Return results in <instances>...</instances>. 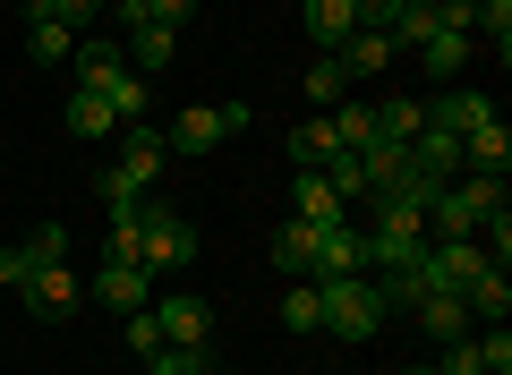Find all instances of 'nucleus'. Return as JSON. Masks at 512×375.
<instances>
[{"label": "nucleus", "instance_id": "c9c22d12", "mask_svg": "<svg viewBox=\"0 0 512 375\" xmlns=\"http://www.w3.org/2000/svg\"><path fill=\"white\" fill-rule=\"evenodd\" d=\"M111 9H128V0H111Z\"/></svg>", "mask_w": 512, "mask_h": 375}, {"label": "nucleus", "instance_id": "bb28decb", "mask_svg": "<svg viewBox=\"0 0 512 375\" xmlns=\"http://www.w3.org/2000/svg\"><path fill=\"white\" fill-rule=\"evenodd\" d=\"M69 128H77V137H111V128H120V111H111L103 94H69Z\"/></svg>", "mask_w": 512, "mask_h": 375}, {"label": "nucleus", "instance_id": "9d476101", "mask_svg": "<svg viewBox=\"0 0 512 375\" xmlns=\"http://www.w3.org/2000/svg\"><path fill=\"white\" fill-rule=\"evenodd\" d=\"M487 120H495V103H487V94H470V86H453V94L427 103V128H444V137H470V128H487Z\"/></svg>", "mask_w": 512, "mask_h": 375}, {"label": "nucleus", "instance_id": "a878e982", "mask_svg": "<svg viewBox=\"0 0 512 375\" xmlns=\"http://www.w3.org/2000/svg\"><path fill=\"white\" fill-rule=\"evenodd\" d=\"M120 18H128V26H171V35H180V26L197 18V0H128Z\"/></svg>", "mask_w": 512, "mask_h": 375}, {"label": "nucleus", "instance_id": "39448f33", "mask_svg": "<svg viewBox=\"0 0 512 375\" xmlns=\"http://www.w3.org/2000/svg\"><path fill=\"white\" fill-rule=\"evenodd\" d=\"M137 265H146V273H180V265H197V222H188L180 205L146 197V214H137Z\"/></svg>", "mask_w": 512, "mask_h": 375}, {"label": "nucleus", "instance_id": "1a4fd4ad", "mask_svg": "<svg viewBox=\"0 0 512 375\" xmlns=\"http://www.w3.org/2000/svg\"><path fill=\"white\" fill-rule=\"evenodd\" d=\"M43 256H69V231H60V222H43L26 248H0V290H26V273H35Z\"/></svg>", "mask_w": 512, "mask_h": 375}, {"label": "nucleus", "instance_id": "72a5a7b5", "mask_svg": "<svg viewBox=\"0 0 512 375\" xmlns=\"http://www.w3.org/2000/svg\"><path fill=\"white\" fill-rule=\"evenodd\" d=\"M393 9H402V0H350V18H359V26H384V35H393Z\"/></svg>", "mask_w": 512, "mask_h": 375}, {"label": "nucleus", "instance_id": "7c9ffc66", "mask_svg": "<svg viewBox=\"0 0 512 375\" xmlns=\"http://www.w3.org/2000/svg\"><path fill=\"white\" fill-rule=\"evenodd\" d=\"M120 341H128L137 358H154V350H163V324H154V307H137V316H120Z\"/></svg>", "mask_w": 512, "mask_h": 375}, {"label": "nucleus", "instance_id": "dca6fc26", "mask_svg": "<svg viewBox=\"0 0 512 375\" xmlns=\"http://www.w3.org/2000/svg\"><path fill=\"white\" fill-rule=\"evenodd\" d=\"M419 60H427V77H444V86H453V77L478 60V35H470V26H444V35L419 43Z\"/></svg>", "mask_w": 512, "mask_h": 375}, {"label": "nucleus", "instance_id": "2f4dec72", "mask_svg": "<svg viewBox=\"0 0 512 375\" xmlns=\"http://www.w3.org/2000/svg\"><path fill=\"white\" fill-rule=\"evenodd\" d=\"M478 367H487V375H512V333H504V324L478 333Z\"/></svg>", "mask_w": 512, "mask_h": 375}, {"label": "nucleus", "instance_id": "0eeeda50", "mask_svg": "<svg viewBox=\"0 0 512 375\" xmlns=\"http://www.w3.org/2000/svg\"><path fill=\"white\" fill-rule=\"evenodd\" d=\"M18 299L35 307V316H52V324H60V316H77V299H86V282H77V273L60 265V256H43V265L26 273V290H18Z\"/></svg>", "mask_w": 512, "mask_h": 375}, {"label": "nucleus", "instance_id": "c85d7f7f", "mask_svg": "<svg viewBox=\"0 0 512 375\" xmlns=\"http://www.w3.org/2000/svg\"><path fill=\"white\" fill-rule=\"evenodd\" d=\"M325 154H342V145H333V120H299L291 128V162H308V171H316Z\"/></svg>", "mask_w": 512, "mask_h": 375}, {"label": "nucleus", "instance_id": "f8f14e48", "mask_svg": "<svg viewBox=\"0 0 512 375\" xmlns=\"http://www.w3.org/2000/svg\"><path fill=\"white\" fill-rule=\"evenodd\" d=\"M461 171H478V179H504V171H512V128H504V120L470 128V137H461Z\"/></svg>", "mask_w": 512, "mask_h": 375}, {"label": "nucleus", "instance_id": "473e14b6", "mask_svg": "<svg viewBox=\"0 0 512 375\" xmlns=\"http://www.w3.org/2000/svg\"><path fill=\"white\" fill-rule=\"evenodd\" d=\"M146 367H154V375H205L214 358H205V350H171V341H163V350H154Z\"/></svg>", "mask_w": 512, "mask_h": 375}, {"label": "nucleus", "instance_id": "f03ea898", "mask_svg": "<svg viewBox=\"0 0 512 375\" xmlns=\"http://www.w3.org/2000/svg\"><path fill=\"white\" fill-rule=\"evenodd\" d=\"M163 162H171L163 128L137 120V128H128V145H120V162L103 171V214H137V205H146V188L163 179Z\"/></svg>", "mask_w": 512, "mask_h": 375}, {"label": "nucleus", "instance_id": "2eb2a0df", "mask_svg": "<svg viewBox=\"0 0 512 375\" xmlns=\"http://www.w3.org/2000/svg\"><path fill=\"white\" fill-rule=\"evenodd\" d=\"M410 316L427 324V341H436V350H444V341H470V307H461V290H427Z\"/></svg>", "mask_w": 512, "mask_h": 375}, {"label": "nucleus", "instance_id": "f3484780", "mask_svg": "<svg viewBox=\"0 0 512 375\" xmlns=\"http://www.w3.org/2000/svg\"><path fill=\"white\" fill-rule=\"evenodd\" d=\"M94 299H103L111 316H137V307H146V265H103L94 273Z\"/></svg>", "mask_w": 512, "mask_h": 375}, {"label": "nucleus", "instance_id": "20e7f679", "mask_svg": "<svg viewBox=\"0 0 512 375\" xmlns=\"http://www.w3.org/2000/svg\"><path fill=\"white\" fill-rule=\"evenodd\" d=\"M316 299H325V333H342V341H376L384 316H393L367 273H333V282H316Z\"/></svg>", "mask_w": 512, "mask_h": 375}, {"label": "nucleus", "instance_id": "f704fd0d", "mask_svg": "<svg viewBox=\"0 0 512 375\" xmlns=\"http://www.w3.org/2000/svg\"><path fill=\"white\" fill-rule=\"evenodd\" d=\"M410 375H436V367H410Z\"/></svg>", "mask_w": 512, "mask_h": 375}, {"label": "nucleus", "instance_id": "412c9836", "mask_svg": "<svg viewBox=\"0 0 512 375\" xmlns=\"http://www.w3.org/2000/svg\"><path fill=\"white\" fill-rule=\"evenodd\" d=\"M299 18H308V35L325 43V52H342V43L359 35V18H350V0H308V9H299Z\"/></svg>", "mask_w": 512, "mask_h": 375}, {"label": "nucleus", "instance_id": "423d86ee", "mask_svg": "<svg viewBox=\"0 0 512 375\" xmlns=\"http://www.w3.org/2000/svg\"><path fill=\"white\" fill-rule=\"evenodd\" d=\"M248 128V103H197V111H180V120L163 128V145L171 154H214L222 137H239Z\"/></svg>", "mask_w": 512, "mask_h": 375}, {"label": "nucleus", "instance_id": "f257e3e1", "mask_svg": "<svg viewBox=\"0 0 512 375\" xmlns=\"http://www.w3.org/2000/svg\"><path fill=\"white\" fill-rule=\"evenodd\" d=\"M77 94H103L111 111H120V128H137L154 111V77L128 69V43H103V35H77Z\"/></svg>", "mask_w": 512, "mask_h": 375}, {"label": "nucleus", "instance_id": "6e6552de", "mask_svg": "<svg viewBox=\"0 0 512 375\" xmlns=\"http://www.w3.org/2000/svg\"><path fill=\"white\" fill-rule=\"evenodd\" d=\"M154 324H163L171 350H205L214 358V307L205 299H154Z\"/></svg>", "mask_w": 512, "mask_h": 375}, {"label": "nucleus", "instance_id": "b1692460", "mask_svg": "<svg viewBox=\"0 0 512 375\" xmlns=\"http://www.w3.org/2000/svg\"><path fill=\"white\" fill-rule=\"evenodd\" d=\"M299 86H308V103H316V111L350 103V77H342V60H333V52H325V60H308V77H299Z\"/></svg>", "mask_w": 512, "mask_h": 375}, {"label": "nucleus", "instance_id": "5701e85b", "mask_svg": "<svg viewBox=\"0 0 512 375\" xmlns=\"http://www.w3.org/2000/svg\"><path fill=\"white\" fill-rule=\"evenodd\" d=\"M419 128H427V103H419V94H402V103H376V137H384V145H410Z\"/></svg>", "mask_w": 512, "mask_h": 375}, {"label": "nucleus", "instance_id": "6ab92c4d", "mask_svg": "<svg viewBox=\"0 0 512 375\" xmlns=\"http://www.w3.org/2000/svg\"><path fill=\"white\" fill-rule=\"evenodd\" d=\"M171 52H180V35H171V26H128V69H137V77H163Z\"/></svg>", "mask_w": 512, "mask_h": 375}, {"label": "nucleus", "instance_id": "393cba45", "mask_svg": "<svg viewBox=\"0 0 512 375\" xmlns=\"http://www.w3.org/2000/svg\"><path fill=\"white\" fill-rule=\"evenodd\" d=\"M470 35H478V52H512V0H478Z\"/></svg>", "mask_w": 512, "mask_h": 375}, {"label": "nucleus", "instance_id": "a211bd4d", "mask_svg": "<svg viewBox=\"0 0 512 375\" xmlns=\"http://www.w3.org/2000/svg\"><path fill=\"white\" fill-rule=\"evenodd\" d=\"M461 307H470V324H504L512 316V282H504V265H487L470 290H461Z\"/></svg>", "mask_w": 512, "mask_h": 375}, {"label": "nucleus", "instance_id": "c756f323", "mask_svg": "<svg viewBox=\"0 0 512 375\" xmlns=\"http://www.w3.org/2000/svg\"><path fill=\"white\" fill-rule=\"evenodd\" d=\"M26 52H35L43 69H52V60H69V52H77V35H69V26H43V18H26Z\"/></svg>", "mask_w": 512, "mask_h": 375}, {"label": "nucleus", "instance_id": "aec40b11", "mask_svg": "<svg viewBox=\"0 0 512 375\" xmlns=\"http://www.w3.org/2000/svg\"><path fill=\"white\" fill-rule=\"evenodd\" d=\"M103 9H111V0H26V18L69 26V35H94V26H103Z\"/></svg>", "mask_w": 512, "mask_h": 375}, {"label": "nucleus", "instance_id": "ddd939ff", "mask_svg": "<svg viewBox=\"0 0 512 375\" xmlns=\"http://www.w3.org/2000/svg\"><path fill=\"white\" fill-rule=\"evenodd\" d=\"M291 214L299 222H350V205L325 188V171H308V162H291Z\"/></svg>", "mask_w": 512, "mask_h": 375}, {"label": "nucleus", "instance_id": "cd10ccee", "mask_svg": "<svg viewBox=\"0 0 512 375\" xmlns=\"http://www.w3.org/2000/svg\"><path fill=\"white\" fill-rule=\"evenodd\" d=\"M282 324H291V333H325V299H316V282H291V299H282Z\"/></svg>", "mask_w": 512, "mask_h": 375}, {"label": "nucleus", "instance_id": "4468645a", "mask_svg": "<svg viewBox=\"0 0 512 375\" xmlns=\"http://www.w3.org/2000/svg\"><path fill=\"white\" fill-rule=\"evenodd\" d=\"M316 239H325V222H299V214L274 231V265L291 273V282H316Z\"/></svg>", "mask_w": 512, "mask_h": 375}, {"label": "nucleus", "instance_id": "7ed1b4c3", "mask_svg": "<svg viewBox=\"0 0 512 375\" xmlns=\"http://www.w3.org/2000/svg\"><path fill=\"white\" fill-rule=\"evenodd\" d=\"M487 214H504V179H478V171L444 179V188H436V205H427L436 239H478V231H487Z\"/></svg>", "mask_w": 512, "mask_h": 375}, {"label": "nucleus", "instance_id": "4be33fe9", "mask_svg": "<svg viewBox=\"0 0 512 375\" xmlns=\"http://www.w3.org/2000/svg\"><path fill=\"white\" fill-rule=\"evenodd\" d=\"M427 35H444V9H436V0H402V9H393V43L419 52Z\"/></svg>", "mask_w": 512, "mask_h": 375}, {"label": "nucleus", "instance_id": "9b49d317", "mask_svg": "<svg viewBox=\"0 0 512 375\" xmlns=\"http://www.w3.org/2000/svg\"><path fill=\"white\" fill-rule=\"evenodd\" d=\"M333 60H342V77H384L393 60H402V43L384 35V26H359V35H350V43H342Z\"/></svg>", "mask_w": 512, "mask_h": 375}]
</instances>
